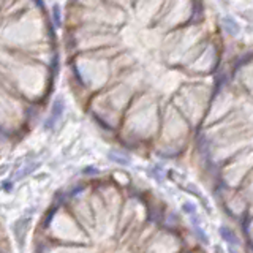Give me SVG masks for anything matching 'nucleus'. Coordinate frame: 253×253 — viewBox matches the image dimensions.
<instances>
[{"instance_id": "obj_1", "label": "nucleus", "mask_w": 253, "mask_h": 253, "mask_svg": "<svg viewBox=\"0 0 253 253\" xmlns=\"http://www.w3.org/2000/svg\"><path fill=\"white\" fill-rule=\"evenodd\" d=\"M67 30L87 113L125 149L201 128L218 92L201 0H71Z\"/></svg>"}, {"instance_id": "obj_2", "label": "nucleus", "mask_w": 253, "mask_h": 253, "mask_svg": "<svg viewBox=\"0 0 253 253\" xmlns=\"http://www.w3.org/2000/svg\"><path fill=\"white\" fill-rule=\"evenodd\" d=\"M218 236L221 237V241L226 244V253H242L244 249V239L239 233L234 231V229L223 223L218 226Z\"/></svg>"}, {"instance_id": "obj_3", "label": "nucleus", "mask_w": 253, "mask_h": 253, "mask_svg": "<svg viewBox=\"0 0 253 253\" xmlns=\"http://www.w3.org/2000/svg\"><path fill=\"white\" fill-rule=\"evenodd\" d=\"M32 217H27V215H22L16 218L13 223H11V233H13V239H14V244L18 245V249L22 252L24 247H26V242H27V233H29V228H30V223H32Z\"/></svg>"}, {"instance_id": "obj_4", "label": "nucleus", "mask_w": 253, "mask_h": 253, "mask_svg": "<svg viewBox=\"0 0 253 253\" xmlns=\"http://www.w3.org/2000/svg\"><path fill=\"white\" fill-rule=\"evenodd\" d=\"M111 162L117 163L119 166H131V157L125 149H114L109 152Z\"/></svg>"}, {"instance_id": "obj_5", "label": "nucleus", "mask_w": 253, "mask_h": 253, "mask_svg": "<svg viewBox=\"0 0 253 253\" xmlns=\"http://www.w3.org/2000/svg\"><path fill=\"white\" fill-rule=\"evenodd\" d=\"M149 176L152 177L157 184H165L166 179H168V171L165 169V166L162 163H155L154 166H150L149 169Z\"/></svg>"}, {"instance_id": "obj_6", "label": "nucleus", "mask_w": 253, "mask_h": 253, "mask_svg": "<svg viewBox=\"0 0 253 253\" xmlns=\"http://www.w3.org/2000/svg\"><path fill=\"white\" fill-rule=\"evenodd\" d=\"M180 212L184 213L187 217H192V215H196V213H200V209H198V204L193 203V201H184L180 204Z\"/></svg>"}, {"instance_id": "obj_7", "label": "nucleus", "mask_w": 253, "mask_h": 253, "mask_svg": "<svg viewBox=\"0 0 253 253\" xmlns=\"http://www.w3.org/2000/svg\"><path fill=\"white\" fill-rule=\"evenodd\" d=\"M213 253H226V249H221V245H213Z\"/></svg>"}]
</instances>
